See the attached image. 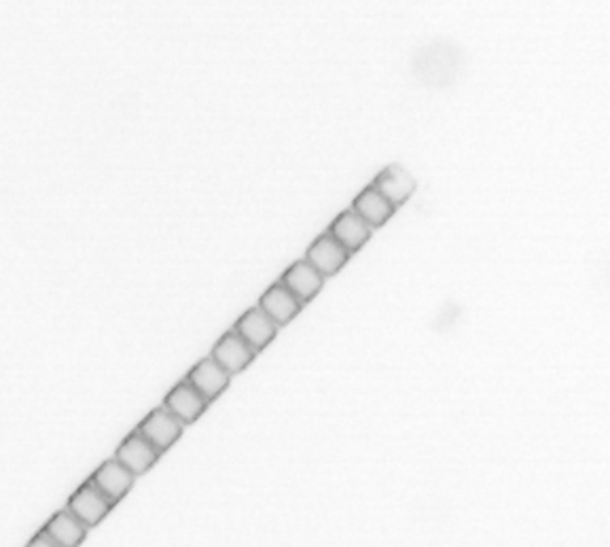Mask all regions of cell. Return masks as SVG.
I'll use <instances>...</instances> for the list:
<instances>
[{"mask_svg": "<svg viewBox=\"0 0 610 547\" xmlns=\"http://www.w3.org/2000/svg\"><path fill=\"white\" fill-rule=\"evenodd\" d=\"M257 355L259 352L250 346L236 329L227 331L210 352V357L223 369H227L231 376L244 372V369L255 361Z\"/></svg>", "mask_w": 610, "mask_h": 547, "instance_id": "cell-1", "label": "cell"}, {"mask_svg": "<svg viewBox=\"0 0 610 547\" xmlns=\"http://www.w3.org/2000/svg\"><path fill=\"white\" fill-rule=\"evenodd\" d=\"M187 425H183L174 414H170L164 405L155 408L145 420L138 425V431L145 435L151 444L164 454L168 448H172L178 439H181Z\"/></svg>", "mask_w": 610, "mask_h": 547, "instance_id": "cell-2", "label": "cell"}, {"mask_svg": "<svg viewBox=\"0 0 610 547\" xmlns=\"http://www.w3.org/2000/svg\"><path fill=\"white\" fill-rule=\"evenodd\" d=\"M208 405L210 401L187 378L178 382L164 399V408L187 427L208 410Z\"/></svg>", "mask_w": 610, "mask_h": 547, "instance_id": "cell-3", "label": "cell"}, {"mask_svg": "<svg viewBox=\"0 0 610 547\" xmlns=\"http://www.w3.org/2000/svg\"><path fill=\"white\" fill-rule=\"evenodd\" d=\"M159 456L161 452L138 429L125 437L115 452V458H119L136 478L145 475L159 461Z\"/></svg>", "mask_w": 610, "mask_h": 547, "instance_id": "cell-4", "label": "cell"}, {"mask_svg": "<svg viewBox=\"0 0 610 547\" xmlns=\"http://www.w3.org/2000/svg\"><path fill=\"white\" fill-rule=\"evenodd\" d=\"M371 185L378 189L394 208L403 206L411 196H414V191L418 187L414 174L407 172L401 164L386 166L378 176H375Z\"/></svg>", "mask_w": 610, "mask_h": 547, "instance_id": "cell-5", "label": "cell"}, {"mask_svg": "<svg viewBox=\"0 0 610 547\" xmlns=\"http://www.w3.org/2000/svg\"><path fill=\"white\" fill-rule=\"evenodd\" d=\"M115 503L106 497V494L89 480L87 484H83L81 488H77V492L70 497L68 501V509H73L75 514L89 526H96L106 514H109L111 507Z\"/></svg>", "mask_w": 610, "mask_h": 547, "instance_id": "cell-6", "label": "cell"}, {"mask_svg": "<svg viewBox=\"0 0 610 547\" xmlns=\"http://www.w3.org/2000/svg\"><path fill=\"white\" fill-rule=\"evenodd\" d=\"M280 282L299 299L301 304H308L322 291L325 276H322L308 259H299L282 274Z\"/></svg>", "mask_w": 610, "mask_h": 547, "instance_id": "cell-7", "label": "cell"}, {"mask_svg": "<svg viewBox=\"0 0 610 547\" xmlns=\"http://www.w3.org/2000/svg\"><path fill=\"white\" fill-rule=\"evenodd\" d=\"M305 259H308L322 276L329 278V276H335L346 266L350 253L327 232V234H320L312 242L308 253H305Z\"/></svg>", "mask_w": 610, "mask_h": 547, "instance_id": "cell-8", "label": "cell"}, {"mask_svg": "<svg viewBox=\"0 0 610 547\" xmlns=\"http://www.w3.org/2000/svg\"><path fill=\"white\" fill-rule=\"evenodd\" d=\"M92 482L109 497L113 503L121 501L136 482V475L125 467L119 458L104 461L92 475Z\"/></svg>", "mask_w": 610, "mask_h": 547, "instance_id": "cell-9", "label": "cell"}, {"mask_svg": "<svg viewBox=\"0 0 610 547\" xmlns=\"http://www.w3.org/2000/svg\"><path fill=\"white\" fill-rule=\"evenodd\" d=\"M233 329H236L257 352H261L263 348H267L269 342L276 338L280 327L269 319V316L259 306H255L240 316L236 325H233Z\"/></svg>", "mask_w": 610, "mask_h": 547, "instance_id": "cell-10", "label": "cell"}, {"mask_svg": "<svg viewBox=\"0 0 610 547\" xmlns=\"http://www.w3.org/2000/svg\"><path fill=\"white\" fill-rule=\"evenodd\" d=\"M259 308L278 327H284V325H289L295 319V316L301 312L303 304L299 302V299L289 289L282 285V282H276V285H272L261 295Z\"/></svg>", "mask_w": 610, "mask_h": 547, "instance_id": "cell-11", "label": "cell"}, {"mask_svg": "<svg viewBox=\"0 0 610 547\" xmlns=\"http://www.w3.org/2000/svg\"><path fill=\"white\" fill-rule=\"evenodd\" d=\"M371 232L373 229L361 217H358L352 208L344 210V213H339L329 227V234L339 244H342L350 255L363 249L367 240L371 238Z\"/></svg>", "mask_w": 610, "mask_h": 547, "instance_id": "cell-12", "label": "cell"}, {"mask_svg": "<svg viewBox=\"0 0 610 547\" xmlns=\"http://www.w3.org/2000/svg\"><path fill=\"white\" fill-rule=\"evenodd\" d=\"M187 380L212 403L214 399L221 397V393H225V388L231 382V374L212 357H204L187 374Z\"/></svg>", "mask_w": 610, "mask_h": 547, "instance_id": "cell-13", "label": "cell"}, {"mask_svg": "<svg viewBox=\"0 0 610 547\" xmlns=\"http://www.w3.org/2000/svg\"><path fill=\"white\" fill-rule=\"evenodd\" d=\"M352 210L354 213L361 217L371 229H378L382 227L392 215H394V208L382 193L375 189L373 185H367L358 196L354 198L352 202Z\"/></svg>", "mask_w": 610, "mask_h": 547, "instance_id": "cell-14", "label": "cell"}, {"mask_svg": "<svg viewBox=\"0 0 610 547\" xmlns=\"http://www.w3.org/2000/svg\"><path fill=\"white\" fill-rule=\"evenodd\" d=\"M45 528L51 533V537L56 539L58 545H66V547H75L83 543L89 531V526L68 507L60 509L58 514L47 522Z\"/></svg>", "mask_w": 610, "mask_h": 547, "instance_id": "cell-15", "label": "cell"}, {"mask_svg": "<svg viewBox=\"0 0 610 547\" xmlns=\"http://www.w3.org/2000/svg\"><path fill=\"white\" fill-rule=\"evenodd\" d=\"M28 545H32V547H34V545H51V547H53V545H58V543H56V539L51 537V533L47 531V528H43V531H41L37 537H32V539H30Z\"/></svg>", "mask_w": 610, "mask_h": 547, "instance_id": "cell-16", "label": "cell"}]
</instances>
